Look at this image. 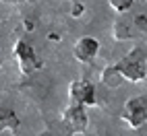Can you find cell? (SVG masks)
I'll return each mask as SVG.
<instances>
[{
    "label": "cell",
    "instance_id": "obj_1",
    "mask_svg": "<svg viewBox=\"0 0 147 136\" xmlns=\"http://www.w3.org/2000/svg\"><path fill=\"white\" fill-rule=\"evenodd\" d=\"M116 66L120 68V72L124 74V79H129L133 83H141L147 76L145 54L141 50H133L131 54H126L120 62H116Z\"/></svg>",
    "mask_w": 147,
    "mask_h": 136
},
{
    "label": "cell",
    "instance_id": "obj_2",
    "mask_svg": "<svg viewBox=\"0 0 147 136\" xmlns=\"http://www.w3.org/2000/svg\"><path fill=\"white\" fill-rule=\"evenodd\" d=\"M120 118L129 124L133 130L141 128L147 122V97H143V95L131 97V99L124 103V107L120 111Z\"/></svg>",
    "mask_w": 147,
    "mask_h": 136
},
{
    "label": "cell",
    "instance_id": "obj_3",
    "mask_svg": "<svg viewBox=\"0 0 147 136\" xmlns=\"http://www.w3.org/2000/svg\"><path fill=\"white\" fill-rule=\"evenodd\" d=\"M13 54H15L17 62H19V70H21L23 76H31L35 70H40V68H42V62L37 60L35 50L25 39H17L15 41Z\"/></svg>",
    "mask_w": 147,
    "mask_h": 136
},
{
    "label": "cell",
    "instance_id": "obj_4",
    "mask_svg": "<svg viewBox=\"0 0 147 136\" xmlns=\"http://www.w3.org/2000/svg\"><path fill=\"white\" fill-rule=\"evenodd\" d=\"M62 122L66 126L68 134H85L89 126V115L85 111V105L81 103H71L62 111Z\"/></svg>",
    "mask_w": 147,
    "mask_h": 136
},
{
    "label": "cell",
    "instance_id": "obj_5",
    "mask_svg": "<svg viewBox=\"0 0 147 136\" xmlns=\"http://www.w3.org/2000/svg\"><path fill=\"white\" fill-rule=\"evenodd\" d=\"M97 54H100V41H97L95 37L85 35L81 39H77L75 45H73V56H75V60L81 62V64H93Z\"/></svg>",
    "mask_w": 147,
    "mask_h": 136
},
{
    "label": "cell",
    "instance_id": "obj_6",
    "mask_svg": "<svg viewBox=\"0 0 147 136\" xmlns=\"http://www.w3.org/2000/svg\"><path fill=\"white\" fill-rule=\"evenodd\" d=\"M68 97L71 103H81V105H95V87L89 81H73L68 85Z\"/></svg>",
    "mask_w": 147,
    "mask_h": 136
},
{
    "label": "cell",
    "instance_id": "obj_7",
    "mask_svg": "<svg viewBox=\"0 0 147 136\" xmlns=\"http://www.w3.org/2000/svg\"><path fill=\"white\" fill-rule=\"evenodd\" d=\"M100 81H102L104 87H108V89H118L122 85V81H124V74L120 72V68L116 64H110V66H106L102 70Z\"/></svg>",
    "mask_w": 147,
    "mask_h": 136
},
{
    "label": "cell",
    "instance_id": "obj_8",
    "mask_svg": "<svg viewBox=\"0 0 147 136\" xmlns=\"http://www.w3.org/2000/svg\"><path fill=\"white\" fill-rule=\"evenodd\" d=\"M19 118L11 109H0V134H15L19 128Z\"/></svg>",
    "mask_w": 147,
    "mask_h": 136
},
{
    "label": "cell",
    "instance_id": "obj_9",
    "mask_svg": "<svg viewBox=\"0 0 147 136\" xmlns=\"http://www.w3.org/2000/svg\"><path fill=\"white\" fill-rule=\"evenodd\" d=\"M131 27H133V23H129V21H116L114 23V27H112V37L116 41H126V39H131L133 37V31H131Z\"/></svg>",
    "mask_w": 147,
    "mask_h": 136
},
{
    "label": "cell",
    "instance_id": "obj_10",
    "mask_svg": "<svg viewBox=\"0 0 147 136\" xmlns=\"http://www.w3.org/2000/svg\"><path fill=\"white\" fill-rule=\"evenodd\" d=\"M133 29L147 35V15H145V13H139V15L133 17Z\"/></svg>",
    "mask_w": 147,
    "mask_h": 136
},
{
    "label": "cell",
    "instance_id": "obj_11",
    "mask_svg": "<svg viewBox=\"0 0 147 136\" xmlns=\"http://www.w3.org/2000/svg\"><path fill=\"white\" fill-rule=\"evenodd\" d=\"M108 2H110V6L116 13H126V11H131L135 0H108Z\"/></svg>",
    "mask_w": 147,
    "mask_h": 136
},
{
    "label": "cell",
    "instance_id": "obj_12",
    "mask_svg": "<svg viewBox=\"0 0 147 136\" xmlns=\"http://www.w3.org/2000/svg\"><path fill=\"white\" fill-rule=\"evenodd\" d=\"M83 13H85V6H83V2H79V0H73V6H71V17L79 19Z\"/></svg>",
    "mask_w": 147,
    "mask_h": 136
},
{
    "label": "cell",
    "instance_id": "obj_13",
    "mask_svg": "<svg viewBox=\"0 0 147 136\" xmlns=\"http://www.w3.org/2000/svg\"><path fill=\"white\" fill-rule=\"evenodd\" d=\"M2 2H4V4H17L19 0H2Z\"/></svg>",
    "mask_w": 147,
    "mask_h": 136
},
{
    "label": "cell",
    "instance_id": "obj_14",
    "mask_svg": "<svg viewBox=\"0 0 147 136\" xmlns=\"http://www.w3.org/2000/svg\"><path fill=\"white\" fill-rule=\"evenodd\" d=\"M141 2H147V0H141Z\"/></svg>",
    "mask_w": 147,
    "mask_h": 136
}]
</instances>
